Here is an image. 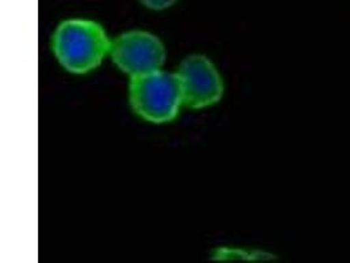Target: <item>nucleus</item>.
<instances>
[{
    "label": "nucleus",
    "instance_id": "obj_1",
    "mask_svg": "<svg viewBox=\"0 0 350 263\" xmlns=\"http://www.w3.org/2000/svg\"><path fill=\"white\" fill-rule=\"evenodd\" d=\"M111 41L100 24L91 20H67L54 33L53 51L66 70L84 74L96 68L111 53Z\"/></svg>",
    "mask_w": 350,
    "mask_h": 263
},
{
    "label": "nucleus",
    "instance_id": "obj_5",
    "mask_svg": "<svg viewBox=\"0 0 350 263\" xmlns=\"http://www.w3.org/2000/svg\"><path fill=\"white\" fill-rule=\"evenodd\" d=\"M144 7L155 11H161L165 8H170L178 0H139Z\"/></svg>",
    "mask_w": 350,
    "mask_h": 263
},
{
    "label": "nucleus",
    "instance_id": "obj_2",
    "mask_svg": "<svg viewBox=\"0 0 350 263\" xmlns=\"http://www.w3.org/2000/svg\"><path fill=\"white\" fill-rule=\"evenodd\" d=\"M130 104L144 120L161 124L178 115L183 101V88L177 74L157 70L131 77Z\"/></svg>",
    "mask_w": 350,
    "mask_h": 263
},
{
    "label": "nucleus",
    "instance_id": "obj_3",
    "mask_svg": "<svg viewBox=\"0 0 350 263\" xmlns=\"http://www.w3.org/2000/svg\"><path fill=\"white\" fill-rule=\"evenodd\" d=\"M111 55L121 71L135 77L159 70L165 61V49L157 36L131 31L111 41Z\"/></svg>",
    "mask_w": 350,
    "mask_h": 263
},
{
    "label": "nucleus",
    "instance_id": "obj_4",
    "mask_svg": "<svg viewBox=\"0 0 350 263\" xmlns=\"http://www.w3.org/2000/svg\"><path fill=\"white\" fill-rule=\"evenodd\" d=\"M184 105L191 110L206 108L223 95V82L215 66L204 55H191L178 67Z\"/></svg>",
    "mask_w": 350,
    "mask_h": 263
}]
</instances>
